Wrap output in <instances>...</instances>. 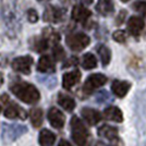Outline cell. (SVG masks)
<instances>
[{
    "label": "cell",
    "instance_id": "cell-1",
    "mask_svg": "<svg viewBox=\"0 0 146 146\" xmlns=\"http://www.w3.org/2000/svg\"><path fill=\"white\" fill-rule=\"evenodd\" d=\"M1 18L9 30V34L15 36L22 27L18 0H1Z\"/></svg>",
    "mask_w": 146,
    "mask_h": 146
},
{
    "label": "cell",
    "instance_id": "cell-2",
    "mask_svg": "<svg viewBox=\"0 0 146 146\" xmlns=\"http://www.w3.org/2000/svg\"><path fill=\"white\" fill-rule=\"evenodd\" d=\"M10 90L19 99H21L25 104H35L40 98V94L36 87L24 81L11 83Z\"/></svg>",
    "mask_w": 146,
    "mask_h": 146
},
{
    "label": "cell",
    "instance_id": "cell-3",
    "mask_svg": "<svg viewBox=\"0 0 146 146\" xmlns=\"http://www.w3.org/2000/svg\"><path fill=\"white\" fill-rule=\"evenodd\" d=\"M71 134L74 143L78 146H86L90 137V133L85 128L84 123L81 119H79L76 116H73L71 119Z\"/></svg>",
    "mask_w": 146,
    "mask_h": 146
},
{
    "label": "cell",
    "instance_id": "cell-4",
    "mask_svg": "<svg viewBox=\"0 0 146 146\" xmlns=\"http://www.w3.org/2000/svg\"><path fill=\"white\" fill-rule=\"evenodd\" d=\"M26 132H27V128L25 125L5 123L3 129H2V141L6 144H9L11 142L18 140L20 136H22Z\"/></svg>",
    "mask_w": 146,
    "mask_h": 146
},
{
    "label": "cell",
    "instance_id": "cell-5",
    "mask_svg": "<svg viewBox=\"0 0 146 146\" xmlns=\"http://www.w3.org/2000/svg\"><path fill=\"white\" fill-rule=\"evenodd\" d=\"M66 43L68 47L73 51H81L88 46V44L91 43V38L84 33L79 32L68 35Z\"/></svg>",
    "mask_w": 146,
    "mask_h": 146
},
{
    "label": "cell",
    "instance_id": "cell-6",
    "mask_svg": "<svg viewBox=\"0 0 146 146\" xmlns=\"http://www.w3.org/2000/svg\"><path fill=\"white\" fill-rule=\"evenodd\" d=\"M107 82V78L102 74V73H94V74H91L87 79H86L85 83L83 85V92L90 95L93 92L95 91L96 88L100 87L106 84Z\"/></svg>",
    "mask_w": 146,
    "mask_h": 146
},
{
    "label": "cell",
    "instance_id": "cell-7",
    "mask_svg": "<svg viewBox=\"0 0 146 146\" xmlns=\"http://www.w3.org/2000/svg\"><path fill=\"white\" fill-rule=\"evenodd\" d=\"M33 64V58L30 56L19 57L12 61V69L14 71L23 74H30L31 67Z\"/></svg>",
    "mask_w": 146,
    "mask_h": 146
},
{
    "label": "cell",
    "instance_id": "cell-8",
    "mask_svg": "<svg viewBox=\"0 0 146 146\" xmlns=\"http://www.w3.org/2000/svg\"><path fill=\"white\" fill-rule=\"evenodd\" d=\"M64 17H66L64 10H62L60 8H57V7L49 6L44 12V21L45 22L59 23L63 20Z\"/></svg>",
    "mask_w": 146,
    "mask_h": 146
},
{
    "label": "cell",
    "instance_id": "cell-9",
    "mask_svg": "<svg viewBox=\"0 0 146 146\" xmlns=\"http://www.w3.org/2000/svg\"><path fill=\"white\" fill-rule=\"evenodd\" d=\"M144 27H145L144 20L136 17V15H133L128 20V31L129 33L133 36H140L141 33L144 30Z\"/></svg>",
    "mask_w": 146,
    "mask_h": 146
},
{
    "label": "cell",
    "instance_id": "cell-10",
    "mask_svg": "<svg viewBox=\"0 0 146 146\" xmlns=\"http://www.w3.org/2000/svg\"><path fill=\"white\" fill-rule=\"evenodd\" d=\"M48 120L54 128L62 129L64 125V122H66V118L60 110L52 107L48 111Z\"/></svg>",
    "mask_w": 146,
    "mask_h": 146
},
{
    "label": "cell",
    "instance_id": "cell-11",
    "mask_svg": "<svg viewBox=\"0 0 146 146\" xmlns=\"http://www.w3.org/2000/svg\"><path fill=\"white\" fill-rule=\"evenodd\" d=\"M5 116L9 119H21L25 120L26 119V112L23 108H21L19 105L14 103H11L5 110Z\"/></svg>",
    "mask_w": 146,
    "mask_h": 146
},
{
    "label": "cell",
    "instance_id": "cell-12",
    "mask_svg": "<svg viewBox=\"0 0 146 146\" xmlns=\"http://www.w3.org/2000/svg\"><path fill=\"white\" fill-rule=\"evenodd\" d=\"M81 80V72L79 70H73L71 72H67L62 76V86L66 90H71L73 86L76 85Z\"/></svg>",
    "mask_w": 146,
    "mask_h": 146
},
{
    "label": "cell",
    "instance_id": "cell-13",
    "mask_svg": "<svg viewBox=\"0 0 146 146\" xmlns=\"http://www.w3.org/2000/svg\"><path fill=\"white\" fill-rule=\"evenodd\" d=\"M81 115L83 117V119H84L90 125H95V124H97L98 122L102 120V115H100V112L97 111L96 109L88 108V107L83 108L82 111H81Z\"/></svg>",
    "mask_w": 146,
    "mask_h": 146
},
{
    "label": "cell",
    "instance_id": "cell-14",
    "mask_svg": "<svg viewBox=\"0 0 146 146\" xmlns=\"http://www.w3.org/2000/svg\"><path fill=\"white\" fill-rule=\"evenodd\" d=\"M131 87V84L127 82V81H119V80H115L111 84V91L116 95L117 97H124L128 94L129 90Z\"/></svg>",
    "mask_w": 146,
    "mask_h": 146
},
{
    "label": "cell",
    "instance_id": "cell-15",
    "mask_svg": "<svg viewBox=\"0 0 146 146\" xmlns=\"http://www.w3.org/2000/svg\"><path fill=\"white\" fill-rule=\"evenodd\" d=\"M98 135L102 136L106 140L110 141V142H116L118 141V129L111 125H107L104 124L100 128L98 129Z\"/></svg>",
    "mask_w": 146,
    "mask_h": 146
},
{
    "label": "cell",
    "instance_id": "cell-16",
    "mask_svg": "<svg viewBox=\"0 0 146 146\" xmlns=\"http://www.w3.org/2000/svg\"><path fill=\"white\" fill-rule=\"evenodd\" d=\"M37 71L43 73H52L56 71L55 63L49 56H42L37 64Z\"/></svg>",
    "mask_w": 146,
    "mask_h": 146
},
{
    "label": "cell",
    "instance_id": "cell-17",
    "mask_svg": "<svg viewBox=\"0 0 146 146\" xmlns=\"http://www.w3.org/2000/svg\"><path fill=\"white\" fill-rule=\"evenodd\" d=\"M91 15L92 12L88 9H86L85 7L83 6H80V5L73 8L72 14H71L72 19L76 22H85L88 20V18H91Z\"/></svg>",
    "mask_w": 146,
    "mask_h": 146
},
{
    "label": "cell",
    "instance_id": "cell-18",
    "mask_svg": "<svg viewBox=\"0 0 146 146\" xmlns=\"http://www.w3.org/2000/svg\"><path fill=\"white\" fill-rule=\"evenodd\" d=\"M96 10L99 14H102L104 17L112 14V12L115 11L113 1L112 0H98L97 5H96Z\"/></svg>",
    "mask_w": 146,
    "mask_h": 146
},
{
    "label": "cell",
    "instance_id": "cell-19",
    "mask_svg": "<svg viewBox=\"0 0 146 146\" xmlns=\"http://www.w3.org/2000/svg\"><path fill=\"white\" fill-rule=\"evenodd\" d=\"M104 117L107 120L113 122H122V120H123V115H122L121 110L115 106L107 107L104 110Z\"/></svg>",
    "mask_w": 146,
    "mask_h": 146
},
{
    "label": "cell",
    "instance_id": "cell-20",
    "mask_svg": "<svg viewBox=\"0 0 146 146\" xmlns=\"http://www.w3.org/2000/svg\"><path fill=\"white\" fill-rule=\"evenodd\" d=\"M56 135L50 130L44 129L39 133V144L40 146H52L55 144Z\"/></svg>",
    "mask_w": 146,
    "mask_h": 146
},
{
    "label": "cell",
    "instance_id": "cell-21",
    "mask_svg": "<svg viewBox=\"0 0 146 146\" xmlns=\"http://www.w3.org/2000/svg\"><path fill=\"white\" fill-rule=\"evenodd\" d=\"M58 103L63 109H66L67 111H72L75 108V100L71 96L62 94V93H60L58 95Z\"/></svg>",
    "mask_w": 146,
    "mask_h": 146
},
{
    "label": "cell",
    "instance_id": "cell-22",
    "mask_svg": "<svg viewBox=\"0 0 146 146\" xmlns=\"http://www.w3.org/2000/svg\"><path fill=\"white\" fill-rule=\"evenodd\" d=\"M43 37L48 42V43L52 44L54 46H55V45H58V43L60 42V35H59L54 29H51V27H46V29H44Z\"/></svg>",
    "mask_w": 146,
    "mask_h": 146
},
{
    "label": "cell",
    "instance_id": "cell-23",
    "mask_svg": "<svg viewBox=\"0 0 146 146\" xmlns=\"http://www.w3.org/2000/svg\"><path fill=\"white\" fill-rule=\"evenodd\" d=\"M30 118L32 124L35 128H39L43 123V111L40 108H33L30 111Z\"/></svg>",
    "mask_w": 146,
    "mask_h": 146
},
{
    "label": "cell",
    "instance_id": "cell-24",
    "mask_svg": "<svg viewBox=\"0 0 146 146\" xmlns=\"http://www.w3.org/2000/svg\"><path fill=\"white\" fill-rule=\"evenodd\" d=\"M82 67L84 68L85 70H92V69H95L97 67V60H96V57L91 54V52H87L83 56L82 58Z\"/></svg>",
    "mask_w": 146,
    "mask_h": 146
},
{
    "label": "cell",
    "instance_id": "cell-25",
    "mask_svg": "<svg viewBox=\"0 0 146 146\" xmlns=\"http://www.w3.org/2000/svg\"><path fill=\"white\" fill-rule=\"evenodd\" d=\"M97 52L100 57V60H102L104 67L108 66V63L110 62V58H111V54H110V50L108 49V47H106L105 45H98Z\"/></svg>",
    "mask_w": 146,
    "mask_h": 146
},
{
    "label": "cell",
    "instance_id": "cell-26",
    "mask_svg": "<svg viewBox=\"0 0 146 146\" xmlns=\"http://www.w3.org/2000/svg\"><path fill=\"white\" fill-rule=\"evenodd\" d=\"M31 45H32V48L34 49L35 51H37V52H43L45 50H47L49 43L43 37V38H39V39L34 38L32 40Z\"/></svg>",
    "mask_w": 146,
    "mask_h": 146
},
{
    "label": "cell",
    "instance_id": "cell-27",
    "mask_svg": "<svg viewBox=\"0 0 146 146\" xmlns=\"http://www.w3.org/2000/svg\"><path fill=\"white\" fill-rule=\"evenodd\" d=\"M52 55H54L55 60L60 61V60H62V59H64V57H66V51H64V49L62 48L60 45H55V46H54V49H52Z\"/></svg>",
    "mask_w": 146,
    "mask_h": 146
},
{
    "label": "cell",
    "instance_id": "cell-28",
    "mask_svg": "<svg viewBox=\"0 0 146 146\" xmlns=\"http://www.w3.org/2000/svg\"><path fill=\"white\" fill-rule=\"evenodd\" d=\"M133 9L141 13L146 19V2L145 1H137L133 5Z\"/></svg>",
    "mask_w": 146,
    "mask_h": 146
},
{
    "label": "cell",
    "instance_id": "cell-29",
    "mask_svg": "<svg viewBox=\"0 0 146 146\" xmlns=\"http://www.w3.org/2000/svg\"><path fill=\"white\" fill-rule=\"evenodd\" d=\"M112 38L118 42V43H125V40H127V35H125V32H123V31H117L115 32L113 34H112Z\"/></svg>",
    "mask_w": 146,
    "mask_h": 146
},
{
    "label": "cell",
    "instance_id": "cell-30",
    "mask_svg": "<svg viewBox=\"0 0 146 146\" xmlns=\"http://www.w3.org/2000/svg\"><path fill=\"white\" fill-rule=\"evenodd\" d=\"M27 19H29V21H30L31 23L37 22V20H38V14H37V12L34 9H30V10L27 11Z\"/></svg>",
    "mask_w": 146,
    "mask_h": 146
},
{
    "label": "cell",
    "instance_id": "cell-31",
    "mask_svg": "<svg viewBox=\"0 0 146 146\" xmlns=\"http://www.w3.org/2000/svg\"><path fill=\"white\" fill-rule=\"evenodd\" d=\"M97 102L98 103H105L107 99H109V95L107 94V92H99L97 94Z\"/></svg>",
    "mask_w": 146,
    "mask_h": 146
},
{
    "label": "cell",
    "instance_id": "cell-32",
    "mask_svg": "<svg viewBox=\"0 0 146 146\" xmlns=\"http://www.w3.org/2000/svg\"><path fill=\"white\" fill-rule=\"evenodd\" d=\"M125 15H127V12L124 11V10H121L120 13H119V15L117 17V20H116V24L117 25H121L123 23V21L125 20Z\"/></svg>",
    "mask_w": 146,
    "mask_h": 146
},
{
    "label": "cell",
    "instance_id": "cell-33",
    "mask_svg": "<svg viewBox=\"0 0 146 146\" xmlns=\"http://www.w3.org/2000/svg\"><path fill=\"white\" fill-rule=\"evenodd\" d=\"M76 62H78V59H76V58H71L68 62H66V64H63V68L70 67V66H72V64H75Z\"/></svg>",
    "mask_w": 146,
    "mask_h": 146
},
{
    "label": "cell",
    "instance_id": "cell-34",
    "mask_svg": "<svg viewBox=\"0 0 146 146\" xmlns=\"http://www.w3.org/2000/svg\"><path fill=\"white\" fill-rule=\"evenodd\" d=\"M58 146H72L68 141H66V140H61L60 141V143H59V145Z\"/></svg>",
    "mask_w": 146,
    "mask_h": 146
},
{
    "label": "cell",
    "instance_id": "cell-35",
    "mask_svg": "<svg viewBox=\"0 0 146 146\" xmlns=\"http://www.w3.org/2000/svg\"><path fill=\"white\" fill-rule=\"evenodd\" d=\"M82 3H85V5H91L93 2V0H80Z\"/></svg>",
    "mask_w": 146,
    "mask_h": 146
},
{
    "label": "cell",
    "instance_id": "cell-36",
    "mask_svg": "<svg viewBox=\"0 0 146 146\" xmlns=\"http://www.w3.org/2000/svg\"><path fill=\"white\" fill-rule=\"evenodd\" d=\"M95 146H110L108 144H106V143H104V142H97L96 143V145Z\"/></svg>",
    "mask_w": 146,
    "mask_h": 146
},
{
    "label": "cell",
    "instance_id": "cell-37",
    "mask_svg": "<svg viewBox=\"0 0 146 146\" xmlns=\"http://www.w3.org/2000/svg\"><path fill=\"white\" fill-rule=\"evenodd\" d=\"M3 84V75H2V73H0V86Z\"/></svg>",
    "mask_w": 146,
    "mask_h": 146
},
{
    "label": "cell",
    "instance_id": "cell-38",
    "mask_svg": "<svg viewBox=\"0 0 146 146\" xmlns=\"http://www.w3.org/2000/svg\"><path fill=\"white\" fill-rule=\"evenodd\" d=\"M38 1H40V2H45V1H49V0H38Z\"/></svg>",
    "mask_w": 146,
    "mask_h": 146
},
{
    "label": "cell",
    "instance_id": "cell-39",
    "mask_svg": "<svg viewBox=\"0 0 146 146\" xmlns=\"http://www.w3.org/2000/svg\"><path fill=\"white\" fill-rule=\"evenodd\" d=\"M121 1H123V2H128L129 0H121Z\"/></svg>",
    "mask_w": 146,
    "mask_h": 146
},
{
    "label": "cell",
    "instance_id": "cell-40",
    "mask_svg": "<svg viewBox=\"0 0 146 146\" xmlns=\"http://www.w3.org/2000/svg\"><path fill=\"white\" fill-rule=\"evenodd\" d=\"M0 111H1V106H0Z\"/></svg>",
    "mask_w": 146,
    "mask_h": 146
}]
</instances>
